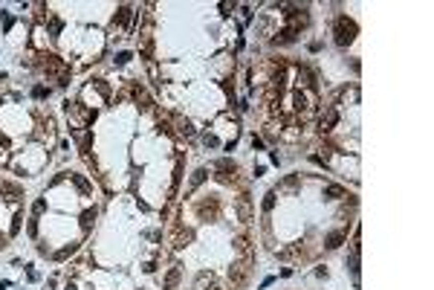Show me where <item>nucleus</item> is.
<instances>
[{
  "instance_id": "1",
  "label": "nucleus",
  "mask_w": 434,
  "mask_h": 290,
  "mask_svg": "<svg viewBox=\"0 0 434 290\" xmlns=\"http://www.w3.org/2000/svg\"><path fill=\"white\" fill-rule=\"evenodd\" d=\"M356 32H359V26L350 21L347 15L336 18V23H333V35H336V44L339 46H347L353 38H356Z\"/></svg>"
},
{
  "instance_id": "2",
  "label": "nucleus",
  "mask_w": 434,
  "mask_h": 290,
  "mask_svg": "<svg viewBox=\"0 0 434 290\" xmlns=\"http://www.w3.org/2000/svg\"><path fill=\"white\" fill-rule=\"evenodd\" d=\"M249 270H252V261H249V258H240V261H235V264L229 267V282H232L235 288H240V285L249 279Z\"/></svg>"
},
{
  "instance_id": "3",
  "label": "nucleus",
  "mask_w": 434,
  "mask_h": 290,
  "mask_svg": "<svg viewBox=\"0 0 434 290\" xmlns=\"http://www.w3.org/2000/svg\"><path fill=\"white\" fill-rule=\"evenodd\" d=\"M215 171H220V174H217L220 183H235V180H238V163H232V160L223 157V160L215 163Z\"/></svg>"
},
{
  "instance_id": "4",
  "label": "nucleus",
  "mask_w": 434,
  "mask_h": 290,
  "mask_svg": "<svg viewBox=\"0 0 434 290\" xmlns=\"http://www.w3.org/2000/svg\"><path fill=\"white\" fill-rule=\"evenodd\" d=\"M197 215H200V218H209V221H215L217 215H220V198L209 195L206 201H200V203H197Z\"/></svg>"
},
{
  "instance_id": "5",
  "label": "nucleus",
  "mask_w": 434,
  "mask_h": 290,
  "mask_svg": "<svg viewBox=\"0 0 434 290\" xmlns=\"http://www.w3.org/2000/svg\"><path fill=\"white\" fill-rule=\"evenodd\" d=\"M336 122H339V111H336V108H327V111L322 113V119H319V134L322 136L330 134V131L336 128Z\"/></svg>"
},
{
  "instance_id": "6",
  "label": "nucleus",
  "mask_w": 434,
  "mask_h": 290,
  "mask_svg": "<svg viewBox=\"0 0 434 290\" xmlns=\"http://www.w3.org/2000/svg\"><path fill=\"white\" fill-rule=\"evenodd\" d=\"M232 247H235V252H238V255H243V258H249V261H252V238H249L246 232L235 235Z\"/></svg>"
},
{
  "instance_id": "7",
  "label": "nucleus",
  "mask_w": 434,
  "mask_h": 290,
  "mask_svg": "<svg viewBox=\"0 0 434 290\" xmlns=\"http://www.w3.org/2000/svg\"><path fill=\"white\" fill-rule=\"evenodd\" d=\"M235 212H238V218H240L243 223L252 221V209H249V195H246V192H243L238 201H235Z\"/></svg>"
},
{
  "instance_id": "8",
  "label": "nucleus",
  "mask_w": 434,
  "mask_h": 290,
  "mask_svg": "<svg viewBox=\"0 0 434 290\" xmlns=\"http://www.w3.org/2000/svg\"><path fill=\"white\" fill-rule=\"evenodd\" d=\"M313 84H316L313 70L304 67V64H298V90H313Z\"/></svg>"
},
{
  "instance_id": "9",
  "label": "nucleus",
  "mask_w": 434,
  "mask_h": 290,
  "mask_svg": "<svg viewBox=\"0 0 434 290\" xmlns=\"http://www.w3.org/2000/svg\"><path fill=\"white\" fill-rule=\"evenodd\" d=\"M345 238H347V235L342 232V229H333V232H327V235H325V247H327V249H336V247L345 244Z\"/></svg>"
},
{
  "instance_id": "10",
  "label": "nucleus",
  "mask_w": 434,
  "mask_h": 290,
  "mask_svg": "<svg viewBox=\"0 0 434 290\" xmlns=\"http://www.w3.org/2000/svg\"><path fill=\"white\" fill-rule=\"evenodd\" d=\"M130 96H133L136 102H142V108H153L151 96L145 93V87H142V84H133V87H130Z\"/></svg>"
},
{
  "instance_id": "11",
  "label": "nucleus",
  "mask_w": 434,
  "mask_h": 290,
  "mask_svg": "<svg viewBox=\"0 0 434 290\" xmlns=\"http://www.w3.org/2000/svg\"><path fill=\"white\" fill-rule=\"evenodd\" d=\"M206 177H209V171H206V168H197L194 174H191V183H188V195H194L197 189L206 183Z\"/></svg>"
},
{
  "instance_id": "12",
  "label": "nucleus",
  "mask_w": 434,
  "mask_h": 290,
  "mask_svg": "<svg viewBox=\"0 0 434 290\" xmlns=\"http://www.w3.org/2000/svg\"><path fill=\"white\" fill-rule=\"evenodd\" d=\"M0 192L6 195V201H18L23 192H21V186H15V183H0Z\"/></svg>"
},
{
  "instance_id": "13",
  "label": "nucleus",
  "mask_w": 434,
  "mask_h": 290,
  "mask_svg": "<svg viewBox=\"0 0 434 290\" xmlns=\"http://www.w3.org/2000/svg\"><path fill=\"white\" fill-rule=\"evenodd\" d=\"M292 41H295V32H292L289 26H287V29H281V32L272 38V44H275V46H278V44H292Z\"/></svg>"
},
{
  "instance_id": "14",
  "label": "nucleus",
  "mask_w": 434,
  "mask_h": 290,
  "mask_svg": "<svg viewBox=\"0 0 434 290\" xmlns=\"http://www.w3.org/2000/svg\"><path fill=\"white\" fill-rule=\"evenodd\" d=\"M128 18H130V6H119L116 15H113V26H125Z\"/></svg>"
},
{
  "instance_id": "15",
  "label": "nucleus",
  "mask_w": 434,
  "mask_h": 290,
  "mask_svg": "<svg viewBox=\"0 0 434 290\" xmlns=\"http://www.w3.org/2000/svg\"><path fill=\"white\" fill-rule=\"evenodd\" d=\"M177 128H180V134L188 136V139H194V125L188 122V119H182V116H177Z\"/></svg>"
},
{
  "instance_id": "16",
  "label": "nucleus",
  "mask_w": 434,
  "mask_h": 290,
  "mask_svg": "<svg viewBox=\"0 0 434 290\" xmlns=\"http://www.w3.org/2000/svg\"><path fill=\"white\" fill-rule=\"evenodd\" d=\"M298 183H301V177H298V174H289V177L278 186V192H295V189H298Z\"/></svg>"
},
{
  "instance_id": "17",
  "label": "nucleus",
  "mask_w": 434,
  "mask_h": 290,
  "mask_svg": "<svg viewBox=\"0 0 434 290\" xmlns=\"http://www.w3.org/2000/svg\"><path fill=\"white\" fill-rule=\"evenodd\" d=\"M180 276H182V273H180V267H171V273L165 276V290L177 288V285H180Z\"/></svg>"
},
{
  "instance_id": "18",
  "label": "nucleus",
  "mask_w": 434,
  "mask_h": 290,
  "mask_svg": "<svg viewBox=\"0 0 434 290\" xmlns=\"http://www.w3.org/2000/svg\"><path fill=\"white\" fill-rule=\"evenodd\" d=\"M93 221H96V209H87L84 215H81V229L90 232V229H93Z\"/></svg>"
},
{
  "instance_id": "19",
  "label": "nucleus",
  "mask_w": 434,
  "mask_h": 290,
  "mask_svg": "<svg viewBox=\"0 0 434 290\" xmlns=\"http://www.w3.org/2000/svg\"><path fill=\"white\" fill-rule=\"evenodd\" d=\"M325 195L330 201H339V198H345V189L342 186H325Z\"/></svg>"
},
{
  "instance_id": "20",
  "label": "nucleus",
  "mask_w": 434,
  "mask_h": 290,
  "mask_svg": "<svg viewBox=\"0 0 434 290\" xmlns=\"http://www.w3.org/2000/svg\"><path fill=\"white\" fill-rule=\"evenodd\" d=\"M275 195H278V192H266V195H263V203H260L263 212H272V209H275Z\"/></svg>"
},
{
  "instance_id": "21",
  "label": "nucleus",
  "mask_w": 434,
  "mask_h": 290,
  "mask_svg": "<svg viewBox=\"0 0 434 290\" xmlns=\"http://www.w3.org/2000/svg\"><path fill=\"white\" fill-rule=\"evenodd\" d=\"M70 180H72V183H75V186H78V189H81V192H90V183H87L84 177H81V174H70Z\"/></svg>"
},
{
  "instance_id": "22",
  "label": "nucleus",
  "mask_w": 434,
  "mask_h": 290,
  "mask_svg": "<svg viewBox=\"0 0 434 290\" xmlns=\"http://www.w3.org/2000/svg\"><path fill=\"white\" fill-rule=\"evenodd\" d=\"M21 221H23V215L18 212V215L12 218V229H9V235H18V232H21Z\"/></svg>"
},
{
  "instance_id": "23",
  "label": "nucleus",
  "mask_w": 434,
  "mask_h": 290,
  "mask_svg": "<svg viewBox=\"0 0 434 290\" xmlns=\"http://www.w3.org/2000/svg\"><path fill=\"white\" fill-rule=\"evenodd\" d=\"M75 249H78V244H70V247H64V249H61V252H58L55 258H67V255H72Z\"/></svg>"
},
{
  "instance_id": "24",
  "label": "nucleus",
  "mask_w": 434,
  "mask_h": 290,
  "mask_svg": "<svg viewBox=\"0 0 434 290\" xmlns=\"http://www.w3.org/2000/svg\"><path fill=\"white\" fill-rule=\"evenodd\" d=\"M130 61V52H119V55H116V64H128Z\"/></svg>"
},
{
  "instance_id": "25",
  "label": "nucleus",
  "mask_w": 434,
  "mask_h": 290,
  "mask_svg": "<svg viewBox=\"0 0 434 290\" xmlns=\"http://www.w3.org/2000/svg\"><path fill=\"white\" fill-rule=\"evenodd\" d=\"M29 235H38V218L29 221Z\"/></svg>"
},
{
  "instance_id": "26",
  "label": "nucleus",
  "mask_w": 434,
  "mask_h": 290,
  "mask_svg": "<svg viewBox=\"0 0 434 290\" xmlns=\"http://www.w3.org/2000/svg\"><path fill=\"white\" fill-rule=\"evenodd\" d=\"M43 209H46V203H43V201H38V203H35V209H32V212H35V218H38V215H41Z\"/></svg>"
},
{
  "instance_id": "27",
  "label": "nucleus",
  "mask_w": 434,
  "mask_h": 290,
  "mask_svg": "<svg viewBox=\"0 0 434 290\" xmlns=\"http://www.w3.org/2000/svg\"><path fill=\"white\" fill-rule=\"evenodd\" d=\"M203 139H206V145H217V136H212V134H206Z\"/></svg>"
},
{
  "instance_id": "28",
  "label": "nucleus",
  "mask_w": 434,
  "mask_h": 290,
  "mask_svg": "<svg viewBox=\"0 0 434 290\" xmlns=\"http://www.w3.org/2000/svg\"><path fill=\"white\" fill-rule=\"evenodd\" d=\"M3 247H6V235H0V249H3Z\"/></svg>"
},
{
  "instance_id": "29",
  "label": "nucleus",
  "mask_w": 434,
  "mask_h": 290,
  "mask_svg": "<svg viewBox=\"0 0 434 290\" xmlns=\"http://www.w3.org/2000/svg\"><path fill=\"white\" fill-rule=\"evenodd\" d=\"M3 160H6V154H3V145H0V163H3Z\"/></svg>"
}]
</instances>
